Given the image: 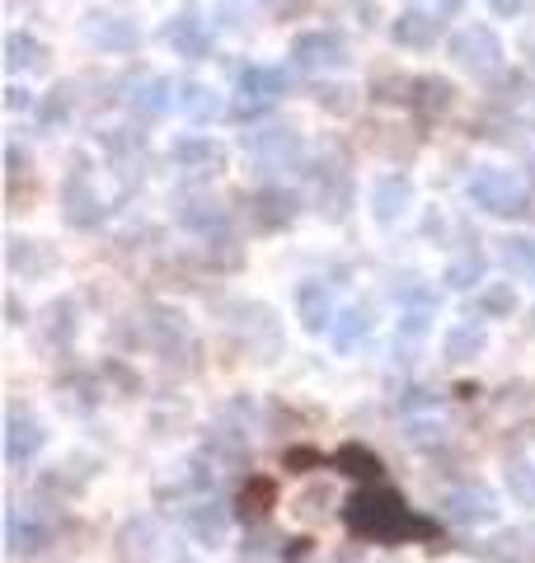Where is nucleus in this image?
Segmentation results:
<instances>
[{
	"instance_id": "obj_24",
	"label": "nucleus",
	"mask_w": 535,
	"mask_h": 563,
	"mask_svg": "<svg viewBox=\"0 0 535 563\" xmlns=\"http://www.w3.org/2000/svg\"><path fill=\"white\" fill-rule=\"evenodd\" d=\"M479 343H483V329H451V338H446V353L465 361V357H475L479 353Z\"/></svg>"
},
{
	"instance_id": "obj_25",
	"label": "nucleus",
	"mask_w": 535,
	"mask_h": 563,
	"mask_svg": "<svg viewBox=\"0 0 535 563\" xmlns=\"http://www.w3.org/2000/svg\"><path fill=\"white\" fill-rule=\"evenodd\" d=\"M179 217H183V226H197V230H207V226H216V221H221V207H216V203H189V207L179 211Z\"/></svg>"
},
{
	"instance_id": "obj_33",
	"label": "nucleus",
	"mask_w": 535,
	"mask_h": 563,
	"mask_svg": "<svg viewBox=\"0 0 535 563\" xmlns=\"http://www.w3.org/2000/svg\"><path fill=\"white\" fill-rule=\"evenodd\" d=\"M240 5H259V0H240Z\"/></svg>"
},
{
	"instance_id": "obj_11",
	"label": "nucleus",
	"mask_w": 535,
	"mask_h": 563,
	"mask_svg": "<svg viewBox=\"0 0 535 563\" xmlns=\"http://www.w3.org/2000/svg\"><path fill=\"white\" fill-rule=\"evenodd\" d=\"M38 446H43V427L33 423L24 409H10V418H5V456L10 460H29Z\"/></svg>"
},
{
	"instance_id": "obj_16",
	"label": "nucleus",
	"mask_w": 535,
	"mask_h": 563,
	"mask_svg": "<svg viewBox=\"0 0 535 563\" xmlns=\"http://www.w3.org/2000/svg\"><path fill=\"white\" fill-rule=\"evenodd\" d=\"M179 108L189 113L193 123H207L221 113V99H216L207 85H197V80H189V85H179Z\"/></svg>"
},
{
	"instance_id": "obj_29",
	"label": "nucleus",
	"mask_w": 535,
	"mask_h": 563,
	"mask_svg": "<svg viewBox=\"0 0 535 563\" xmlns=\"http://www.w3.org/2000/svg\"><path fill=\"white\" fill-rule=\"evenodd\" d=\"M479 273V258H460V263H451L446 277H451V287H470V277Z\"/></svg>"
},
{
	"instance_id": "obj_4",
	"label": "nucleus",
	"mask_w": 535,
	"mask_h": 563,
	"mask_svg": "<svg viewBox=\"0 0 535 563\" xmlns=\"http://www.w3.org/2000/svg\"><path fill=\"white\" fill-rule=\"evenodd\" d=\"M282 90H287V71H277V66H249V71H240V99L230 104V113L236 118H254V113H263L268 104H277Z\"/></svg>"
},
{
	"instance_id": "obj_17",
	"label": "nucleus",
	"mask_w": 535,
	"mask_h": 563,
	"mask_svg": "<svg viewBox=\"0 0 535 563\" xmlns=\"http://www.w3.org/2000/svg\"><path fill=\"white\" fill-rule=\"evenodd\" d=\"M43 57H47L43 43H33L29 33H10V38H5V66L14 76H20V71H38Z\"/></svg>"
},
{
	"instance_id": "obj_30",
	"label": "nucleus",
	"mask_w": 535,
	"mask_h": 563,
	"mask_svg": "<svg viewBox=\"0 0 535 563\" xmlns=\"http://www.w3.org/2000/svg\"><path fill=\"white\" fill-rule=\"evenodd\" d=\"M489 10L498 14V20H516V14L526 10V0H489Z\"/></svg>"
},
{
	"instance_id": "obj_10",
	"label": "nucleus",
	"mask_w": 535,
	"mask_h": 563,
	"mask_svg": "<svg viewBox=\"0 0 535 563\" xmlns=\"http://www.w3.org/2000/svg\"><path fill=\"white\" fill-rule=\"evenodd\" d=\"M442 507H446V517L460 521V526H483V521H493V498H489L483 489H456Z\"/></svg>"
},
{
	"instance_id": "obj_19",
	"label": "nucleus",
	"mask_w": 535,
	"mask_h": 563,
	"mask_svg": "<svg viewBox=\"0 0 535 563\" xmlns=\"http://www.w3.org/2000/svg\"><path fill=\"white\" fill-rule=\"evenodd\" d=\"M409 104L423 108V113H442L451 104V85H446V80H437V76H418L409 85Z\"/></svg>"
},
{
	"instance_id": "obj_32",
	"label": "nucleus",
	"mask_w": 535,
	"mask_h": 563,
	"mask_svg": "<svg viewBox=\"0 0 535 563\" xmlns=\"http://www.w3.org/2000/svg\"><path fill=\"white\" fill-rule=\"evenodd\" d=\"M460 5H465V0H437V10H442V14H460Z\"/></svg>"
},
{
	"instance_id": "obj_20",
	"label": "nucleus",
	"mask_w": 535,
	"mask_h": 563,
	"mask_svg": "<svg viewBox=\"0 0 535 563\" xmlns=\"http://www.w3.org/2000/svg\"><path fill=\"white\" fill-rule=\"evenodd\" d=\"M333 470L339 474H357V479H380V456L376 451H366V446H343L339 456H333Z\"/></svg>"
},
{
	"instance_id": "obj_9",
	"label": "nucleus",
	"mask_w": 535,
	"mask_h": 563,
	"mask_svg": "<svg viewBox=\"0 0 535 563\" xmlns=\"http://www.w3.org/2000/svg\"><path fill=\"white\" fill-rule=\"evenodd\" d=\"M409 203H413L409 179H399V174L376 179V188H372V217H376V221H399Z\"/></svg>"
},
{
	"instance_id": "obj_31",
	"label": "nucleus",
	"mask_w": 535,
	"mask_h": 563,
	"mask_svg": "<svg viewBox=\"0 0 535 563\" xmlns=\"http://www.w3.org/2000/svg\"><path fill=\"white\" fill-rule=\"evenodd\" d=\"M315 460H320V456H315L310 446H300V451H287V470H296V474H300L306 466H315Z\"/></svg>"
},
{
	"instance_id": "obj_12",
	"label": "nucleus",
	"mask_w": 535,
	"mask_h": 563,
	"mask_svg": "<svg viewBox=\"0 0 535 563\" xmlns=\"http://www.w3.org/2000/svg\"><path fill=\"white\" fill-rule=\"evenodd\" d=\"M390 38L399 47H432L437 43V20H432L428 10H405V14H395Z\"/></svg>"
},
{
	"instance_id": "obj_27",
	"label": "nucleus",
	"mask_w": 535,
	"mask_h": 563,
	"mask_svg": "<svg viewBox=\"0 0 535 563\" xmlns=\"http://www.w3.org/2000/svg\"><path fill=\"white\" fill-rule=\"evenodd\" d=\"M508 263L512 268H526V273H535V244L531 240H508Z\"/></svg>"
},
{
	"instance_id": "obj_14",
	"label": "nucleus",
	"mask_w": 535,
	"mask_h": 563,
	"mask_svg": "<svg viewBox=\"0 0 535 563\" xmlns=\"http://www.w3.org/2000/svg\"><path fill=\"white\" fill-rule=\"evenodd\" d=\"M249 151L263 160H296V137L287 127H263V131H249Z\"/></svg>"
},
{
	"instance_id": "obj_8",
	"label": "nucleus",
	"mask_w": 535,
	"mask_h": 563,
	"mask_svg": "<svg viewBox=\"0 0 535 563\" xmlns=\"http://www.w3.org/2000/svg\"><path fill=\"white\" fill-rule=\"evenodd\" d=\"M104 217H109V207L94 197L90 179L71 174V184H66V221H71V226H99Z\"/></svg>"
},
{
	"instance_id": "obj_15",
	"label": "nucleus",
	"mask_w": 535,
	"mask_h": 563,
	"mask_svg": "<svg viewBox=\"0 0 535 563\" xmlns=\"http://www.w3.org/2000/svg\"><path fill=\"white\" fill-rule=\"evenodd\" d=\"M296 217V197L287 188H263L259 193V226L263 230H282Z\"/></svg>"
},
{
	"instance_id": "obj_7",
	"label": "nucleus",
	"mask_w": 535,
	"mask_h": 563,
	"mask_svg": "<svg viewBox=\"0 0 535 563\" xmlns=\"http://www.w3.org/2000/svg\"><path fill=\"white\" fill-rule=\"evenodd\" d=\"M164 38H170L174 53L189 57V61H197V57L212 53V28H207V20H203V14H197L193 5L183 10V14H174L170 28H164Z\"/></svg>"
},
{
	"instance_id": "obj_5",
	"label": "nucleus",
	"mask_w": 535,
	"mask_h": 563,
	"mask_svg": "<svg viewBox=\"0 0 535 563\" xmlns=\"http://www.w3.org/2000/svg\"><path fill=\"white\" fill-rule=\"evenodd\" d=\"M292 61L300 66V71H339V66L348 61V43L329 28H310L292 43Z\"/></svg>"
},
{
	"instance_id": "obj_6",
	"label": "nucleus",
	"mask_w": 535,
	"mask_h": 563,
	"mask_svg": "<svg viewBox=\"0 0 535 563\" xmlns=\"http://www.w3.org/2000/svg\"><path fill=\"white\" fill-rule=\"evenodd\" d=\"M86 33H90V43L99 47V53H113V57H123V53H132V47L141 43L137 24L123 20V14H90Z\"/></svg>"
},
{
	"instance_id": "obj_21",
	"label": "nucleus",
	"mask_w": 535,
	"mask_h": 563,
	"mask_svg": "<svg viewBox=\"0 0 535 563\" xmlns=\"http://www.w3.org/2000/svg\"><path fill=\"white\" fill-rule=\"evenodd\" d=\"M273 484H268V479H249L244 484V493H240V517L244 521H263L268 512H273Z\"/></svg>"
},
{
	"instance_id": "obj_18",
	"label": "nucleus",
	"mask_w": 535,
	"mask_h": 563,
	"mask_svg": "<svg viewBox=\"0 0 535 563\" xmlns=\"http://www.w3.org/2000/svg\"><path fill=\"white\" fill-rule=\"evenodd\" d=\"M174 160L183 170H207V164L221 160V146L207 141V137H179L174 141Z\"/></svg>"
},
{
	"instance_id": "obj_22",
	"label": "nucleus",
	"mask_w": 535,
	"mask_h": 563,
	"mask_svg": "<svg viewBox=\"0 0 535 563\" xmlns=\"http://www.w3.org/2000/svg\"><path fill=\"white\" fill-rule=\"evenodd\" d=\"M296 310L306 314L310 329H325V320H329V291L325 287H300L296 291Z\"/></svg>"
},
{
	"instance_id": "obj_1",
	"label": "nucleus",
	"mask_w": 535,
	"mask_h": 563,
	"mask_svg": "<svg viewBox=\"0 0 535 563\" xmlns=\"http://www.w3.org/2000/svg\"><path fill=\"white\" fill-rule=\"evenodd\" d=\"M343 526L357 540L376 544H399V540H437V521L413 517L405 498L390 489H362L343 503Z\"/></svg>"
},
{
	"instance_id": "obj_23",
	"label": "nucleus",
	"mask_w": 535,
	"mask_h": 563,
	"mask_svg": "<svg viewBox=\"0 0 535 563\" xmlns=\"http://www.w3.org/2000/svg\"><path fill=\"white\" fill-rule=\"evenodd\" d=\"M66 113H71V90H53V94H47L43 99V104H38V123L43 127H57V123H66Z\"/></svg>"
},
{
	"instance_id": "obj_3",
	"label": "nucleus",
	"mask_w": 535,
	"mask_h": 563,
	"mask_svg": "<svg viewBox=\"0 0 535 563\" xmlns=\"http://www.w3.org/2000/svg\"><path fill=\"white\" fill-rule=\"evenodd\" d=\"M470 197H475L483 211H493V217H516V211H526L531 188H522V184H516L512 174H503V170H483V174H475Z\"/></svg>"
},
{
	"instance_id": "obj_13",
	"label": "nucleus",
	"mask_w": 535,
	"mask_h": 563,
	"mask_svg": "<svg viewBox=\"0 0 535 563\" xmlns=\"http://www.w3.org/2000/svg\"><path fill=\"white\" fill-rule=\"evenodd\" d=\"M170 90L174 85L164 76H150V80H141V85H137V94H132V108H137L141 118H160L170 104H179V94H170Z\"/></svg>"
},
{
	"instance_id": "obj_28",
	"label": "nucleus",
	"mask_w": 535,
	"mask_h": 563,
	"mask_svg": "<svg viewBox=\"0 0 535 563\" xmlns=\"http://www.w3.org/2000/svg\"><path fill=\"white\" fill-rule=\"evenodd\" d=\"M508 484H512V493H516V498H522V503H535V470H512V479H508Z\"/></svg>"
},
{
	"instance_id": "obj_26",
	"label": "nucleus",
	"mask_w": 535,
	"mask_h": 563,
	"mask_svg": "<svg viewBox=\"0 0 535 563\" xmlns=\"http://www.w3.org/2000/svg\"><path fill=\"white\" fill-rule=\"evenodd\" d=\"M512 306H516L512 287H493V291H483V301H479V310H483V314H508Z\"/></svg>"
},
{
	"instance_id": "obj_2",
	"label": "nucleus",
	"mask_w": 535,
	"mask_h": 563,
	"mask_svg": "<svg viewBox=\"0 0 535 563\" xmlns=\"http://www.w3.org/2000/svg\"><path fill=\"white\" fill-rule=\"evenodd\" d=\"M446 53H451V61H456L460 71L489 76V71H498V61H503V43H498V33L489 24H465V28L451 33Z\"/></svg>"
}]
</instances>
